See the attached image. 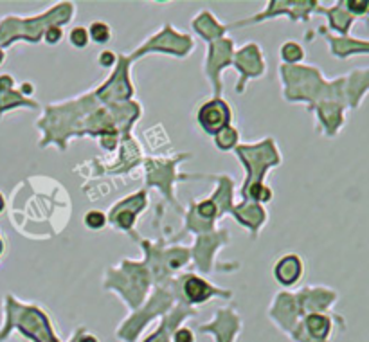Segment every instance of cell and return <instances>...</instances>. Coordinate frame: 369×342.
Masks as SVG:
<instances>
[{"label":"cell","mask_w":369,"mask_h":342,"mask_svg":"<svg viewBox=\"0 0 369 342\" xmlns=\"http://www.w3.org/2000/svg\"><path fill=\"white\" fill-rule=\"evenodd\" d=\"M72 44L78 45V47H83L87 44V31L85 29H74L71 35Z\"/></svg>","instance_id":"30bf717a"},{"label":"cell","mask_w":369,"mask_h":342,"mask_svg":"<svg viewBox=\"0 0 369 342\" xmlns=\"http://www.w3.org/2000/svg\"><path fill=\"white\" fill-rule=\"evenodd\" d=\"M87 224L90 225V227H103V224H105V216L101 215V213H98V211H92V213H89V216H87Z\"/></svg>","instance_id":"ba28073f"},{"label":"cell","mask_w":369,"mask_h":342,"mask_svg":"<svg viewBox=\"0 0 369 342\" xmlns=\"http://www.w3.org/2000/svg\"><path fill=\"white\" fill-rule=\"evenodd\" d=\"M229 117V112H227V108L225 105L222 103H209L202 108V112H200V121L202 125L206 126L209 132L218 130L220 126L225 125V119Z\"/></svg>","instance_id":"6da1fadb"},{"label":"cell","mask_w":369,"mask_h":342,"mask_svg":"<svg viewBox=\"0 0 369 342\" xmlns=\"http://www.w3.org/2000/svg\"><path fill=\"white\" fill-rule=\"evenodd\" d=\"M101 60H103V63H108V62H110V60H114L112 58V54H103V58H101Z\"/></svg>","instance_id":"5bb4252c"},{"label":"cell","mask_w":369,"mask_h":342,"mask_svg":"<svg viewBox=\"0 0 369 342\" xmlns=\"http://www.w3.org/2000/svg\"><path fill=\"white\" fill-rule=\"evenodd\" d=\"M0 207H2V200H0Z\"/></svg>","instance_id":"9a60e30c"},{"label":"cell","mask_w":369,"mask_h":342,"mask_svg":"<svg viewBox=\"0 0 369 342\" xmlns=\"http://www.w3.org/2000/svg\"><path fill=\"white\" fill-rule=\"evenodd\" d=\"M308 328H310L312 335L317 339H324L330 332V321L323 315H312L308 319Z\"/></svg>","instance_id":"3957f363"},{"label":"cell","mask_w":369,"mask_h":342,"mask_svg":"<svg viewBox=\"0 0 369 342\" xmlns=\"http://www.w3.org/2000/svg\"><path fill=\"white\" fill-rule=\"evenodd\" d=\"M90 33H92V38H94L96 42L108 40V27L105 26V24H101V22L94 24L92 29H90Z\"/></svg>","instance_id":"5b68a950"},{"label":"cell","mask_w":369,"mask_h":342,"mask_svg":"<svg viewBox=\"0 0 369 342\" xmlns=\"http://www.w3.org/2000/svg\"><path fill=\"white\" fill-rule=\"evenodd\" d=\"M283 58L288 62H296V60L301 58V49L296 44H287L283 47Z\"/></svg>","instance_id":"8992f818"},{"label":"cell","mask_w":369,"mask_h":342,"mask_svg":"<svg viewBox=\"0 0 369 342\" xmlns=\"http://www.w3.org/2000/svg\"><path fill=\"white\" fill-rule=\"evenodd\" d=\"M47 40L49 42H58L60 40V29H49V36H47Z\"/></svg>","instance_id":"4fadbf2b"},{"label":"cell","mask_w":369,"mask_h":342,"mask_svg":"<svg viewBox=\"0 0 369 342\" xmlns=\"http://www.w3.org/2000/svg\"><path fill=\"white\" fill-rule=\"evenodd\" d=\"M346 6H348V9H350L351 13L362 15V13H366V11H368L369 2H362V0H359V2H357V0H351V2H348Z\"/></svg>","instance_id":"52a82bcc"},{"label":"cell","mask_w":369,"mask_h":342,"mask_svg":"<svg viewBox=\"0 0 369 342\" xmlns=\"http://www.w3.org/2000/svg\"><path fill=\"white\" fill-rule=\"evenodd\" d=\"M200 213H202L204 216H213L215 215V206H213L211 202L202 204V206H200Z\"/></svg>","instance_id":"7c38bea8"},{"label":"cell","mask_w":369,"mask_h":342,"mask_svg":"<svg viewBox=\"0 0 369 342\" xmlns=\"http://www.w3.org/2000/svg\"><path fill=\"white\" fill-rule=\"evenodd\" d=\"M186 292L188 296L193 299V301H200L204 297H207L209 294V287L204 283L202 279H189L188 283H186Z\"/></svg>","instance_id":"277c9868"},{"label":"cell","mask_w":369,"mask_h":342,"mask_svg":"<svg viewBox=\"0 0 369 342\" xmlns=\"http://www.w3.org/2000/svg\"><path fill=\"white\" fill-rule=\"evenodd\" d=\"M234 143V132L229 130V128H225L220 135H218V144H220L222 148H227L231 144Z\"/></svg>","instance_id":"9c48e42d"},{"label":"cell","mask_w":369,"mask_h":342,"mask_svg":"<svg viewBox=\"0 0 369 342\" xmlns=\"http://www.w3.org/2000/svg\"><path fill=\"white\" fill-rule=\"evenodd\" d=\"M175 342H195L193 333L189 332V330H179L175 335Z\"/></svg>","instance_id":"8fae6325"},{"label":"cell","mask_w":369,"mask_h":342,"mask_svg":"<svg viewBox=\"0 0 369 342\" xmlns=\"http://www.w3.org/2000/svg\"><path fill=\"white\" fill-rule=\"evenodd\" d=\"M299 274H301V263L294 256L285 258L276 269V276L281 283H294Z\"/></svg>","instance_id":"7a4b0ae2"}]
</instances>
